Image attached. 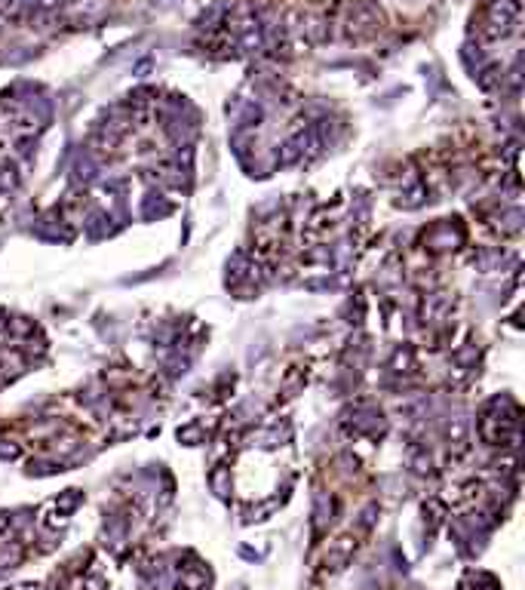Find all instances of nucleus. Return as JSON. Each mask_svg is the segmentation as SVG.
<instances>
[{"label":"nucleus","mask_w":525,"mask_h":590,"mask_svg":"<svg viewBox=\"0 0 525 590\" xmlns=\"http://www.w3.org/2000/svg\"><path fill=\"white\" fill-rule=\"evenodd\" d=\"M13 590H37V587H31V584H22V587H13Z\"/></svg>","instance_id":"f257e3e1"}]
</instances>
